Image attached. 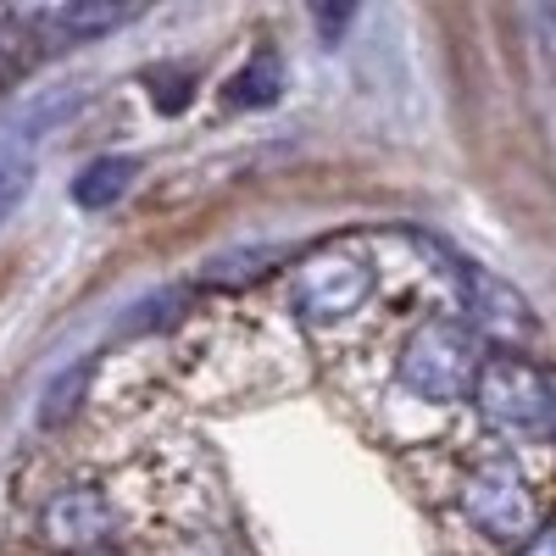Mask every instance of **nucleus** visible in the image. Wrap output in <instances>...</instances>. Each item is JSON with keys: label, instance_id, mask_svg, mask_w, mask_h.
Segmentation results:
<instances>
[{"label": "nucleus", "instance_id": "nucleus-1", "mask_svg": "<svg viewBox=\"0 0 556 556\" xmlns=\"http://www.w3.org/2000/svg\"><path fill=\"white\" fill-rule=\"evenodd\" d=\"M395 374L417 401H468L479 390L484 374V351H479V329L473 323H456V317H429L424 329H412V340L395 356Z\"/></svg>", "mask_w": 556, "mask_h": 556}, {"label": "nucleus", "instance_id": "nucleus-2", "mask_svg": "<svg viewBox=\"0 0 556 556\" xmlns=\"http://www.w3.org/2000/svg\"><path fill=\"white\" fill-rule=\"evenodd\" d=\"M479 412L506 434H556V384L540 362L523 351H495L484 356V374L473 390Z\"/></svg>", "mask_w": 556, "mask_h": 556}, {"label": "nucleus", "instance_id": "nucleus-3", "mask_svg": "<svg viewBox=\"0 0 556 556\" xmlns=\"http://www.w3.org/2000/svg\"><path fill=\"white\" fill-rule=\"evenodd\" d=\"M462 513L468 523L501 545H529L534 529H540V513H534V495L523 484V473L513 468L506 456H484L462 473Z\"/></svg>", "mask_w": 556, "mask_h": 556}, {"label": "nucleus", "instance_id": "nucleus-4", "mask_svg": "<svg viewBox=\"0 0 556 556\" xmlns=\"http://www.w3.org/2000/svg\"><path fill=\"white\" fill-rule=\"evenodd\" d=\"M374 290H379V273L351 251H317L295 267V312L312 323V329L362 312Z\"/></svg>", "mask_w": 556, "mask_h": 556}, {"label": "nucleus", "instance_id": "nucleus-5", "mask_svg": "<svg viewBox=\"0 0 556 556\" xmlns=\"http://www.w3.org/2000/svg\"><path fill=\"white\" fill-rule=\"evenodd\" d=\"M445 262H451V273H456L462 295H468V312H473V329H479V334L513 340V345H523V340L534 334V312H529V301H523L513 285H506V278H495L490 267H479V262H468V256H451V251H445Z\"/></svg>", "mask_w": 556, "mask_h": 556}, {"label": "nucleus", "instance_id": "nucleus-6", "mask_svg": "<svg viewBox=\"0 0 556 556\" xmlns=\"http://www.w3.org/2000/svg\"><path fill=\"white\" fill-rule=\"evenodd\" d=\"M39 534L73 551V556H89L106 534H112V506L101 490H89V484H73V490H56L51 501H45V513H39Z\"/></svg>", "mask_w": 556, "mask_h": 556}, {"label": "nucleus", "instance_id": "nucleus-7", "mask_svg": "<svg viewBox=\"0 0 556 556\" xmlns=\"http://www.w3.org/2000/svg\"><path fill=\"white\" fill-rule=\"evenodd\" d=\"M139 17V7H112V0H67V7H39V12H23V23L34 28H51L56 39H101V34H117Z\"/></svg>", "mask_w": 556, "mask_h": 556}, {"label": "nucleus", "instance_id": "nucleus-8", "mask_svg": "<svg viewBox=\"0 0 556 556\" xmlns=\"http://www.w3.org/2000/svg\"><path fill=\"white\" fill-rule=\"evenodd\" d=\"M134 173H139L134 156H96V162H89V167L73 178V201H78L84 212H106L112 201L128 195Z\"/></svg>", "mask_w": 556, "mask_h": 556}, {"label": "nucleus", "instance_id": "nucleus-9", "mask_svg": "<svg viewBox=\"0 0 556 556\" xmlns=\"http://www.w3.org/2000/svg\"><path fill=\"white\" fill-rule=\"evenodd\" d=\"M89 379H96V356H78L73 367H62V374L45 384V395H39V429H62L67 417L78 412Z\"/></svg>", "mask_w": 556, "mask_h": 556}, {"label": "nucleus", "instance_id": "nucleus-10", "mask_svg": "<svg viewBox=\"0 0 556 556\" xmlns=\"http://www.w3.org/2000/svg\"><path fill=\"white\" fill-rule=\"evenodd\" d=\"M278 89H285V67L273 51H256L235 78H228V106H273Z\"/></svg>", "mask_w": 556, "mask_h": 556}, {"label": "nucleus", "instance_id": "nucleus-11", "mask_svg": "<svg viewBox=\"0 0 556 556\" xmlns=\"http://www.w3.org/2000/svg\"><path fill=\"white\" fill-rule=\"evenodd\" d=\"M28 178H34V156H28V151H12V146H0V217H7V212L23 201Z\"/></svg>", "mask_w": 556, "mask_h": 556}, {"label": "nucleus", "instance_id": "nucleus-12", "mask_svg": "<svg viewBox=\"0 0 556 556\" xmlns=\"http://www.w3.org/2000/svg\"><path fill=\"white\" fill-rule=\"evenodd\" d=\"M523 556H556V523H540L534 540L523 545Z\"/></svg>", "mask_w": 556, "mask_h": 556}, {"label": "nucleus", "instance_id": "nucleus-13", "mask_svg": "<svg viewBox=\"0 0 556 556\" xmlns=\"http://www.w3.org/2000/svg\"><path fill=\"white\" fill-rule=\"evenodd\" d=\"M345 17H351V12H317V28L334 34V28H345Z\"/></svg>", "mask_w": 556, "mask_h": 556}, {"label": "nucleus", "instance_id": "nucleus-14", "mask_svg": "<svg viewBox=\"0 0 556 556\" xmlns=\"http://www.w3.org/2000/svg\"><path fill=\"white\" fill-rule=\"evenodd\" d=\"M89 556H106V551H89Z\"/></svg>", "mask_w": 556, "mask_h": 556}, {"label": "nucleus", "instance_id": "nucleus-15", "mask_svg": "<svg viewBox=\"0 0 556 556\" xmlns=\"http://www.w3.org/2000/svg\"><path fill=\"white\" fill-rule=\"evenodd\" d=\"M0 51H7V39H0Z\"/></svg>", "mask_w": 556, "mask_h": 556}]
</instances>
